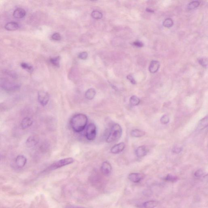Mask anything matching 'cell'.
<instances>
[{"instance_id": "cell-5", "label": "cell", "mask_w": 208, "mask_h": 208, "mask_svg": "<svg viewBox=\"0 0 208 208\" xmlns=\"http://www.w3.org/2000/svg\"><path fill=\"white\" fill-rule=\"evenodd\" d=\"M38 100L40 103L43 106H45L49 101V94L44 91H40L38 93Z\"/></svg>"}, {"instance_id": "cell-4", "label": "cell", "mask_w": 208, "mask_h": 208, "mask_svg": "<svg viewBox=\"0 0 208 208\" xmlns=\"http://www.w3.org/2000/svg\"><path fill=\"white\" fill-rule=\"evenodd\" d=\"M97 134V129L95 124H89L86 130V137L89 141H93L96 139Z\"/></svg>"}, {"instance_id": "cell-30", "label": "cell", "mask_w": 208, "mask_h": 208, "mask_svg": "<svg viewBox=\"0 0 208 208\" xmlns=\"http://www.w3.org/2000/svg\"><path fill=\"white\" fill-rule=\"evenodd\" d=\"M198 61L200 64L204 68H207V58H201Z\"/></svg>"}, {"instance_id": "cell-3", "label": "cell", "mask_w": 208, "mask_h": 208, "mask_svg": "<svg viewBox=\"0 0 208 208\" xmlns=\"http://www.w3.org/2000/svg\"><path fill=\"white\" fill-rule=\"evenodd\" d=\"M74 160L71 157H69V158H64L59 160L58 162H55V163L52 164V165L48 168V170L52 171L53 170L58 169L60 168H62V167L65 166H67V165L71 164L74 162Z\"/></svg>"}, {"instance_id": "cell-34", "label": "cell", "mask_w": 208, "mask_h": 208, "mask_svg": "<svg viewBox=\"0 0 208 208\" xmlns=\"http://www.w3.org/2000/svg\"><path fill=\"white\" fill-rule=\"evenodd\" d=\"M5 72L6 74H7V75H9V76L12 77V78H16V77L17 78V74H16L14 72L6 71Z\"/></svg>"}, {"instance_id": "cell-6", "label": "cell", "mask_w": 208, "mask_h": 208, "mask_svg": "<svg viewBox=\"0 0 208 208\" xmlns=\"http://www.w3.org/2000/svg\"><path fill=\"white\" fill-rule=\"evenodd\" d=\"M101 171L102 174L105 176H109L110 175L112 171V166L109 162H103L101 166Z\"/></svg>"}, {"instance_id": "cell-24", "label": "cell", "mask_w": 208, "mask_h": 208, "mask_svg": "<svg viewBox=\"0 0 208 208\" xmlns=\"http://www.w3.org/2000/svg\"><path fill=\"white\" fill-rule=\"evenodd\" d=\"M21 66L23 69L26 70L28 72H32L33 71V67L32 66L28 64L27 63H22L21 64Z\"/></svg>"}, {"instance_id": "cell-1", "label": "cell", "mask_w": 208, "mask_h": 208, "mask_svg": "<svg viewBox=\"0 0 208 208\" xmlns=\"http://www.w3.org/2000/svg\"><path fill=\"white\" fill-rule=\"evenodd\" d=\"M87 123V115L83 113H79L72 116L70 119V127L74 132L79 133L85 129Z\"/></svg>"}, {"instance_id": "cell-33", "label": "cell", "mask_w": 208, "mask_h": 208, "mask_svg": "<svg viewBox=\"0 0 208 208\" xmlns=\"http://www.w3.org/2000/svg\"><path fill=\"white\" fill-rule=\"evenodd\" d=\"M132 45L134 46L138 47H142L144 46V44L142 42L137 41L133 42L132 43Z\"/></svg>"}, {"instance_id": "cell-35", "label": "cell", "mask_w": 208, "mask_h": 208, "mask_svg": "<svg viewBox=\"0 0 208 208\" xmlns=\"http://www.w3.org/2000/svg\"><path fill=\"white\" fill-rule=\"evenodd\" d=\"M127 79H128L129 81H130V83H131L132 84L134 85L136 84V81H135V80H134V78H133V77H132V76L131 75H128V76H127Z\"/></svg>"}, {"instance_id": "cell-7", "label": "cell", "mask_w": 208, "mask_h": 208, "mask_svg": "<svg viewBox=\"0 0 208 208\" xmlns=\"http://www.w3.org/2000/svg\"><path fill=\"white\" fill-rule=\"evenodd\" d=\"M144 177L142 174L132 173L129 175V179L132 183H137L142 181Z\"/></svg>"}, {"instance_id": "cell-36", "label": "cell", "mask_w": 208, "mask_h": 208, "mask_svg": "<svg viewBox=\"0 0 208 208\" xmlns=\"http://www.w3.org/2000/svg\"><path fill=\"white\" fill-rule=\"evenodd\" d=\"M182 150V148L179 147H175L173 149V152L175 153H179L181 152Z\"/></svg>"}, {"instance_id": "cell-25", "label": "cell", "mask_w": 208, "mask_h": 208, "mask_svg": "<svg viewBox=\"0 0 208 208\" xmlns=\"http://www.w3.org/2000/svg\"><path fill=\"white\" fill-rule=\"evenodd\" d=\"M174 22L173 20L170 18H168L165 20L163 22V25L166 27H170L173 25Z\"/></svg>"}, {"instance_id": "cell-10", "label": "cell", "mask_w": 208, "mask_h": 208, "mask_svg": "<svg viewBox=\"0 0 208 208\" xmlns=\"http://www.w3.org/2000/svg\"><path fill=\"white\" fill-rule=\"evenodd\" d=\"M125 143L121 142L113 146L111 149V152L114 154H117L122 152L125 149Z\"/></svg>"}, {"instance_id": "cell-15", "label": "cell", "mask_w": 208, "mask_h": 208, "mask_svg": "<svg viewBox=\"0 0 208 208\" xmlns=\"http://www.w3.org/2000/svg\"><path fill=\"white\" fill-rule=\"evenodd\" d=\"M26 14V12L23 9L18 8L14 11L13 16L16 19H20L24 17Z\"/></svg>"}, {"instance_id": "cell-18", "label": "cell", "mask_w": 208, "mask_h": 208, "mask_svg": "<svg viewBox=\"0 0 208 208\" xmlns=\"http://www.w3.org/2000/svg\"><path fill=\"white\" fill-rule=\"evenodd\" d=\"M96 94V91L93 88H90L86 91L85 96L86 98L89 100H91L93 99Z\"/></svg>"}, {"instance_id": "cell-17", "label": "cell", "mask_w": 208, "mask_h": 208, "mask_svg": "<svg viewBox=\"0 0 208 208\" xmlns=\"http://www.w3.org/2000/svg\"><path fill=\"white\" fill-rule=\"evenodd\" d=\"M158 202L155 200H149L143 203L142 207L144 208H154L158 205Z\"/></svg>"}, {"instance_id": "cell-19", "label": "cell", "mask_w": 208, "mask_h": 208, "mask_svg": "<svg viewBox=\"0 0 208 208\" xmlns=\"http://www.w3.org/2000/svg\"><path fill=\"white\" fill-rule=\"evenodd\" d=\"M208 116H206L205 117L202 119L199 122L198 124V128L197 129L199 130H202L203 129L205 128L208 126Z\"/></svg>"}, {"instance_id": "cell-38", "label": "cell", "mask_w": 208, "mask_h": 208, "mask_svg": "<svg viewBox=\"0 0 208 208\" xmlns=\"http://www.w3.org/2000/svg\"><path fill=\"white\" fill-rule=\"evenodd\" d=\"M1 154H0V159H1Z\"/></svg>"}, {"instance_id": "cell-8", "label": "cell", "mask_w": 208, "mask_h": 208, "mask_svg": "<svg viewBox=\"0 0 208 208\" xmlns=\"http://www.w3.org/2000/svg\"><path fill=\"white\" fill-rule=\"evenodd\" d=\"M39 142V138L38 136L31 135L28 138L26 144L28 148H31L36 145Z\"/></svg>"}, {"instance_id": "cell-23", "label": "cell", "mask_w": 208, "mask_h": 208, "mask_svg": "<svg viewBox=\"0 0 208 208\" xmlns=\"http://www.w3.org/2000/svg\"><path fill=\"white\" fill-rule=\"evenodd\" d=\"M200 2L198 1H193L189 3L187 5L188 9L189 10L197 8L200 5Z\"/></svg>"}, {"instance_id": "cell-37", "label": "cell", "mask_w": 208, "mask_h": 208, "mask_svg": "<svg viewBox=\"0 0 208 208\" xmlns=\"http://www.w3.org/2000/svg\"><path fill=\"white\" fill-rule=\"evenodd\" d=\"M146 11H147L148 12H150V13H154V10L149 8L146 9Z\"/></svg>"}, {"instance_id": "cell-2", "label": "cell", "mask_w": 208, "mask_h": 208, "mask_svg": "<svg viewBox=\"0 0 208 208\" xmlns=\"http://www.w3.org/2000/svg\"><path fill=\"white\" fill-rule=\"evenodd\" d=\"M123 134V129L120 125L114 124L112 126L109 134L107 138V142L109 143L114 142L121 138Z\"/></svg>"}, {"instance_id": "cell-9", "label": "cell", "mask_w": 208, "mask_h": 208, "mask_svg": "<svg viewBox=\"0 0 208 208\" xmlns=\"http://www.w3.org/2000/svg\"><path fill=\"white\" fill-rule=\"evenodd\" d=\"M20 87L18 84L11 82H5L2 84V87L8 91L16 90Z\"/></svg>"}, {"instance_id": "cell-32", "label": "cell", "mask_w": 208, "mask_h": 208, "mask_svg": "<svg viewBox=\"0 0 208 208\" xmlns=\"http://www.w3.org/2000/svg\"><path fill=\"white\" fill-rule=\"evenodd\" d=\"M52 40H55L56 41L60 40L61 39V36L59 33H55L52 35Z\"/></svg>"}, {"instance_id": "cell-27", "label": "cell", "mask_w": 208, "mask_h": 208, "mask_svg": "<svg viewBox=\"0 0 208 208\" xmlns=\"http://www.w3.org/2000/svg\"><path fill=\"white\" fill-rule=\"evenodd\" d=\"M60 57H58L56 58H51L50 59V62L51 64L55 66L59 67L60 66Z\"/></svg>"}, {"instance_id": "cell-20", "label": "cell", "mask_w": 208, "mask_h": 208, "mask_svg": "<svg viewBox=\"0 0 208 208\" xmlns=\"http://www.w3.org/2000/svg\"><path fill=\"white\" fill-rule=\"evenodd\" d=\"M145 134V132L139 129H134L130 132L132 137H142Z\"/></svg>"}, {"instance_id": "cell-14", "label": "cell", "mask_w": 208, "mask_h": 208, "mask_svg": "<svg viewBox=\"0 0 208 208\" xmlns=\"http://www.w3.org/2000/svg\"><path fill=\"white\" fill-rule=\"evenodd\" d=\"M148 152L147 148L145 146H143L137 148L135 151V153L137 157L141 158L145 156Z\"/></svg>"}, {"instance_id": "cell-21", "label": "cell", "mask_w": 208, "mask_h": 208, "mask_svg": "<svg viewBox=\"0 0 208 208\" xmlns=\"http://www.w3.org/2000/svg\"><path fill=\"white\" fill-rule=\"evenodd\" d=\"M178 178L177 176L171 174H168L164 178V180L165 181L171 182H176L178 181Z\"/></svg>"}, {"instance_id": "cell-12", "label": "cell", "mask_w": 208, "mask_h": 208, "mask_svg": "<svg viewBox=\"0 0 208 208\" xmlns=\"http://www.w3.org/2000/svg\"><path fill=\"white\" fill-rule=\"evenodd\" d=\"M16 162L17 166L19 168H22L26 164L27 159L24 155H19L17 156Z\"/></svg>"}, {"instance_id": "cell-11", "label": "cell", "mask_w": 208, "mask_h": 208, "mask_svg": "<svg viewBox=\"0 0 208 208\" xmlns=\"http://www.w3.org/2000/svg\"><path fill=\"white\" fill-rule=\"evenodd\" d=\"M33 121L31 118L25 117L23 119L21 123V127L23 129L29 127L33 124Z\"/></svg>"}, {"instance_id": "cell-13", "label": "cell", "mask_w": 208, "mask_h": 208, "mask_svg": "<svg viewBox=\"0 0 208 208\" xmlns=\"http://www.w3.org/2000/svg\"><path fill=\"white\" fill-rule=\"evenodd\" d=\"M159 67H160V63L158 61H152L151 62L149 67V70L151 73H156L159 70Z\"/></svg>"}, {"instance_id": "cell-31", "label": "cell", "mask_w": 208, "mask_h": 208, "mask_svg": "<svg viewBox=\"0 0 208 208\" xmlns=\"http://www.w3.org/2000/svg\"><path fill=\"white\" fill-rule=\"evenodd\" d=\"M79 58L81 60H85L88 57V53L86 52H83L79 54Z\"/></svg>"}, {"instance_id": "cell-26", "label": "cell", "mask_w": 208, "mask_h": 208, "mask_svg": "<svg viewBox=\"0 0 208 208\" xmlns=\"http://www.w3.org/2000/svg\"><path fill=\"white\" fill-rule=\"evenodd\" d=\"M91 16L93 19H100L103 17V14L100 11H94L91 13Z\"/></svg>"}, {"instance_id": "cell-29", "label": "cell", "mask_w": 208, "mask_h": 208, "mask_svg": "<svg viewBox=\"0 0 208 208\" xmlns=\"http://www.w3.org/2000/svg\"><path fill=\"white\" fill-rule=\"evenodd\" d=\"M204 175V173L202 170L200 169L197 170L194 173V176L195 178H200Z\"/></svg>"}, {"instance_id": "cell-16", "label": "cell", "mask_w": 208, "mask_h": 208, "mask_svg": "<svg viewBox=\"0 0 208 208\" xmlns=\"http://www.w3.org/2000/svg\"><path fill=\"white\" fill-rule=\"evenodd\" d=\"M5 28L6 30L9 31H13L19 29V25L16 22H9L5 25Z\"/></svg>"}, {"instance_id": "cell-22", "label": "cell", "mask_w": 208, "mask_h": 208, "mask_svg": "<svg viewBox=\"0 0 208 208\" xmlns=\"http://www.w3.org/2000/svg\"><path fill=\"white\" fill-rule=\"evenodd\" d=\"M140 99L137 96H132L130 99V103L132 106H137L140 103Z\"/></svg>"}, {"instance_id": "cell-28", "label": "cell", "mask_w": 208, "mask_h": 208, "mask_svg": "<svg viewBox=\"0 0 208 208\" xmlns=\"http://www.w3.org/2000/svg\"><path fill=\"white\" fill-rule=\"evenodd\" d=\"M170 121L169 117L168 115H163L160 119V122L163 125H166L169 123Z\"/></svg>"}]
</instances>
